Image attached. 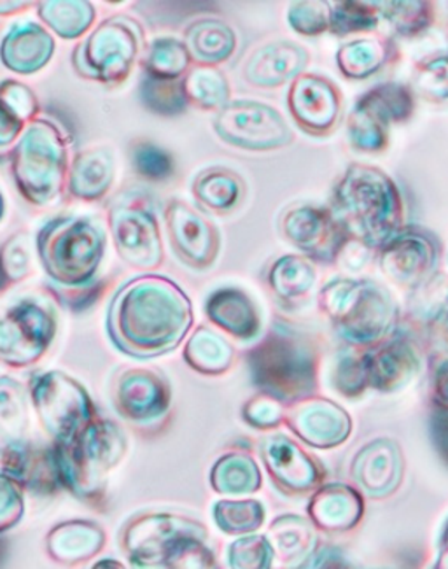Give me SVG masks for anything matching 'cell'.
<instances>
[{"instance_id":"1","label":"cell","mask_w":448,"mask_h":569,"mask_svg":"<svg viewBox=\"0 0 448 569\" xmlns=\"http://www.w3.org/2000/svg\"><path fill=\"white\" fill-rule=\"evenodd\" d=\"M193 327V303L181 286L157 273L132 277L116 289L106 331L128 358H160L173 351Z\"/></svg>"},{"instance_id":"2","label":"cell","mask_w":448,"mask_h":569,"mask_svg":"<svg viewBox=\"0 0 448 569\" xmlns=\"http://www.w3.org/2000/svg\"><path fill=\"white\" fill-rule=\"evenodd\" d=\"M333 214L349 239L382 249L404 228V197L389 173L352 163L335 186Z\"/></svg>"},{"instance_id":"3","label":"cell","mask_w":448,"mask_h":569,"mask_svg":"<svg viewBox=\"0 0 448 569\" xmlns=\"http://www.w3.org/2000/svg\"><path fill=\"white\" fill-rule=\"evenodd\" d=\"M63 491L84 503H102L109 480L128 455V437L118 422L99 416L66 443H51Z\"/></svg>"},{"instance_id":"4","label":"cell","mask_w":448,"mask_h":569,"mask_svg":"<svg viewBox=\"0 0 448 569\" xmlns=\"http://www.w3.org/2000/svg\"><path fill=\"white\" fill-rule=\"evenodd\" d=\"M108 251V233L90 216H58L39 228L36 252L57 288L82 291L96 282Z\"/></svg>"},{"instance_id":"5","label":"cell","mask_w":448,"mask_h":569,"mask_svg":"<svg viewBox=\"0 0 448 569\" xmlns=\"http://www.w3.org/2000/svg\"><path fill=\"white\" fill-rule=\"evenodd\" d=\"M69 137L50 118L27 124L11 149V178L21 199L46 207L62 197L69 173Z\"/></svg>"},{"instance_id":"6","label":"cell","mask_w":448,"mask_h":569,"mask_svg":"<svg viewBox=\"0 0 448 569\" xmlns=\"http://www.w3.org/2000/svg\"><path fill=\"white\" fill-rule=\"evenodd\" d=\"M319 307L338 333L352 343L384 339L399 318L391 291L370 279H333L321 289Z\"/></svg>"},{"instance_id":"7","label":"cell","mask_w":448,"mask_h":569,"mask_svg":"<svg viewBox=\"0 0 448 569\" xmlns=\"http://www.w3.org/2000/svg\"><path fill=\"white\" fill-rule=\"evenodd\" d=\"M145 48L140 21L130 14H112L78 42L70 62L84 81L118 88L132 76Z\"/></svg>"},{"instance_id":"8","label":"cell","mask_w":448,"mask_h":569,"mask_svg":"<svg viewBox=\"0 0 448 569\" xmlns=\"http://www.w3.org/2000/svg\"><path fill=\"white\" fill-rule=\"evenodd\" d=\"M27 389L33 412L51 443H66L100 416L88 389L66 371H33Z\"/></svg>"},{"instance_id":"9","label":"cell","mask_w":448,"mask_h":569,"mask_svg":"<svg viewBox=\"0 0 448 569\" xmlns=\"http://www.w3.org/2000/svg\"><path fill=\"white\" fill-rule=\"evenodd\" d=\"M108 227L116 252L136 270L160 269L165 261L160 221L148 194L125 190L108 206Z\"/></svg>"},{"instance_id":"10","label":"cell","mask_w":448,"mask_h":569,"mask_svg":"<svg viewBox=\"0 0 448 569\" xmlns=\"http://www.w3.org/2000/svg\"><path fill=\"white\" fill-rule=\"evenodd\" d=\"M58 333L53 301L26 297L0 312V363L14 370L38 365Z\"/></svg>"},{"instance_id":"11","label":"cell","mask_w":448,"mask_h":569,"mask_svg":"<svg viewBox=\"0 0 448 569\" xmlns=\"http://www.w3.org/2000/svg\"><path fill=\"white\" fill-rule=\"evenodd\" d=\"M416 111L410 87L384 83L356 102L347 120L350 146L361 153H382L389 146L391 124L407 123Z\"/></svg>"},{"instance_id":"12","label":"cell","mask_w":448,"mask_h":569,"mask_svg":"<svg viewBox=\"0 0 448 569\" xmlns=\"http://www.w3.org/2000/svg\"><path fill=\"white\" fill-rule=\"evenodd\" d=\"M215 132L233 148L273 151L292 144L295 133L276 108L256 100H233L215 118Z\"/></svg>"},{"instance_id":"13","label":"cell","mask_w":448,"mask_h":569,"mask_svg":"<svg viewBox=\"0 0 448 569\" xmlns=\"http://www.w3.org/2000/svg\"><path fill=\"white\" fill-rule=\"evenodd\" d=\"M251 367L259 386L279 395H298L313 382V358L309 346L292 335H268L251 352Z\"/></svg>"},{"instance_id":"14","label":"cell","mask_w":448,"mask_h":569,"mask_svg":"<svg viewBox=\"0 0 448 569\" xmlns=\"http://www.w3.org/2000/svg\"><path fill=\"white\" fill-rule=\"evenodd\" d=\"M280 231L305 258L322 263H335L350 240L333 211L313 203L288 209L280 219Z\"/></svg>"},{"instance_id":"15","label":"cell","mask_w":448,"mask_h":569,"mask_svg":"<svg viewBox=\"0 0 448 569\" xmlns=\"http://www.w3.org/2000/svg\"><path fill=\"white\" fill-rule=\"evenodd\" d=\"M165 227L176 257L193 270L215 267L221 249L216 224L185 200H170L163 209Z\"/></svg>"},{"instance_id":"16","label":"cell","mask_w":448,"mask_h":569,"mask_svg":"<svg viewBox=\"0 0 448 569\" xmlns=\"http://www.w3.org/2000/svg\"><path fill=\"white\" fill-rule=\"evenodd\" d=\"M112 409L132 425L157 421L170 407V385L155 368H123L112 377Z\"/></svg>"},{"instance_id":"17","label":"cell","mask_w":448,"mask_h":569,"mask_svg":"<svg viewBox=\"0 0 448 569\" xmlns=\"http://www.w3.org/2000/svg\"><path fill=\"white\" fill-rule=\"evenodd\" d=\"M286 102L295 123L310 136H329L340 123L344 99L337 84L322 76H298L289 84Z\"/></svg>"},{"instance_id":"18","label":"cell","mask_w":448,"mask_h":569,"mask_svg":"<svg viewBox=\"0 0 448 569\" xmlns=\"http://www.w3.org/2000/svg\"><path fill=\"white\" fill-rule=\"evenodd\" d=\"M181 520L163 513H140L125 522L120 547L133 568L148 569L163 565L169 553L181 543Z\"/></svg>"},{"instance_id":"19","label":"cell","mask_w":448,"mask_h":569,"mask_svg":"<svg viewBox=\"0 0 448 569\" xmlns=\"http://www.w3.org/2000/svg\"><path fill=\"white\" fill-rule=\"evenodd\" d=\"M438 264L435 240L417 230H401L380 249V269L389 281L417 289L431 279Z\"/></svg>"},{"instance_id":"20","label":"cell","mask_w":448,"mask_h":569,"mask_svg":"<svg viewBox=\"0 0 448 569\" xmlns=\"http://www.w3.org/2000/svg\"><path fill=\"white\" fill-rule=\"evenodd\" d=\"M0 473L13 479L26 495L51 496L63 491L51 443L39 446L29 440L0 446Z\"/></svg>"},{"instance_id":"21","label":"cell","mask_w":448,"mask_h":569,"mask_svg":"<svg viewBox=\"0 0 448 569\" xmlns=\"http://www.w3.org/2000/svg\"><path fill=\"white\" fill-rule=\"evenodd\" d=\"M108 545V532L91 519L62 520L46 532L44 550L51 561L67 568H78L93 561Z\"/></svg>"},{"instance_id":"22","label":"cell","mask_w":448,"mask_h":569,"mask_svg":"<svg viewBox=\"0 0 448 569\" xmlns=\"http://www.w3.org/2000/svg\"><path fill=\"white\" fill-rule=\"evenodd\" d=\"M57 41L53 33L36 21L9 27L0 41V63L18 76L38 74L51 62Z\"/></svg>"},{"instance_id":"23","label":"cell","mask_w":448,"mask_h":569,"mask_svg":"<svg viewBox=\"0 0 448 569\" xmlns=\"http://www.w3.org/2000/svg\"><path fill=\"white\" fill-rule=\"evenodd\" d=\"M309 60V51L297 42H268L247 60L243 79L256 88H279L303 74Z\"/></svg>"},{"instance_id":"24","label":"cell","mask_w":448,"mask_h":569,"mask_svg":"<svg viewBox=\"0 0 448 569\" xmlns=\"http://www.w3.org/2000/svg\"><path fill=\"white\" fill-rule=\"evenodd\" d=\"M116 179L115 151L106 146L82 149L70 158L66 193L79 202L96 203L108 197Z\"/></svg>"},{"instance_id":"25","label":"cell","mask_w":448,"mask_h":569,"mask_svg":"<svg viewBox=\"0 0 448 569\" xmlns=\"http://www.w3.org/2000/svg\"><path fill=\"white\" fill-rule=\"evenodd\" d=\"M206 313L216 327L240 340L255 339L261 330L256 301L239 288H219L207 297Z\"/></svg>"},{"instance_id":"26","label":"cell","mask_w":448,"mask_h":569,"mask_svg":"<svg viewBox=\"0 0 448 569\" xmlns=\"http://www.w3.org/2000/svg\"><path fill=\"white\" fill-rule=\"evenodd\" d=\"M182 42L191 62L200 67H218L237 50V33L218 18H202L185 30Z\"/></svg>"},{"instance_id":"27","label":"cell","mask_w":448,"mask_h":569,"mask_svg":"<svg viewBox=\"0 0 448 569\" xmlns=\"http://www.w3.org/2000/svg\"><path fill=\"white\" fill-rule=\"evenodd\" d=\"M246 191V182L239 173L221 166L203 169L191 184L195 200L219 216L233 212L242 203Z\"/></svg>"},{"instance_id":"28","label":"cell","mask_w":448,"mask_h":569,"mask_svg":"<svg viewBox=\"0 0 448 569\" xmlns=\"http://www.w3.org/2000/svg\"><path fill=\"white\" fill-rule=\"evenodd\" d=\"M39 20L63 41H76L96 26L97 8L90 0H42L36 2Z\"/></svg>"},{"instance_id":"29","label":"cell","mask_w":448,"mask_h":569,"mask_svg":"<svg viewBox=\"0 0 448 569\" xmlns=\"http://www.w3.org/2000/svg\"><path fill=\"white\" fill-rule=\"evenodd\" d=\"M395 54V44L389 39H354L338 48V69L347 79H368L386 69Z\"/></svg>"},{"instance_id":"30","label":"cell","mask_w":448,"mask_h":569,"mask_svg":"<svg viewBox=\"0 0 448 569\" xmlns=\"http://www.w3.org/2000/svg\"><path fill=\"white\" fill-rule=\"evenodd\" d=\"M29 389L14 377L0 376V446L29 441Z\"/></svg>"},{"instance_id":"31","label":"cell","mask_w":448,"mask_h":569,"mask_svg":"<svg viewBox=\"0 0 448 569\" xmlns=\"http://www.w3.org/2000/svg\"><path fill=\"white\" fill-rule=\"evenodd\" d=\"M267 281L279 300L297 303L312 293L317 282V270L309 258L286 254L273 261L268 270Z\"/></svg>"},{"instance_id":"32","label":"cell","mask_w":448,"mask_h":569,"mask_svg":"<svg viewBox=\"0 0 448 569\" xmlns=\"http://www.w3.org/2000/svg\"><path fill=\"white\" fill-rule=\"evenodd\" d=\"M186 99L193 108L202 111H221L231 102V88L225 72L218 67H200L190 69L182 79Z\"/></svg>"},{"instance_id":"33","label":"cell","mask_w":448,"mask_h":569,"mask_svg":"<svg viewBox=\"0 0 448 569\" xmlns=\"http://www.w3.org/2000/svg\"><path fill=\"white\" fill-rule=\"evenodd\" d=\"M191 63L185 42L176 38H157L146 46L142 72L151 78L179 81L190 72Z\"/></svg>"},{"instance_id":"34","label":"cell","mask_w":448,"mask_h":569,"mask_svg":"<svg viewBox=\"0 0 448 569\" xmlns=\"http://www.w3.org/2000/svg\"><path fill=\"white\" fill-rule=\"evenodd\" d=\"M233 347L207 327L197 328L186 343L185 359L195 370L202 373H221L230 367Z\"/></svg>"},{"instance_id":"35","label":"cell","mask_w":448,"mask_h":569,"mask_svg":"<svg viewBox=\"0 0 448 569\" xmlns=\"http://www.w3.org/2000/svg\"><path fill=\"white\" fill-rule=\"evenodd\" d=\"M140 103L151 114L163 116V118H176L185 114L190 108L186 99L182 79L170 81V79H157L142 72L139 84Z\"/></svg>"},{"instance_id":"36","label":"cell","mask_w":448,"mask_h":569,"mask_svg":"<svg viewBox=\"0 0 448 569\" xmlns=\"http://www.w3.org/2000/svg\"><path fill=\"white\" fill-rule=\"evenodd\" d=\"M375 6L401 38H416L431 29L435 21L432 2H375Z\"/></svg>"},{"instance_id":"37","label":"cell","mask_w":448,"mask_h":569,"mask_svg":"<svg viewBox=\"0 0 448 569\" xmlns=\"http://www.w3.org/2000/svg\"><path fill=\"white\" fill-rule=\"evenodd\" d=\"M411 93L432 106H448V53L417 63L411 74Z\"/></svg>"},{"instance_id":"38","label":"cell","mask_w":448,"mask_h":569,"mask_svg":"<svg viewBox=\"0 0 448 569\" xmlns=\"http://www.w3.org/2000/svg\"><path fill=\"white\" fill-rule=\"evenodd\" d=\"M414 367L416 356L410 347L405 342H392L371 356L368 371L377 380V385L389 386L405 379Z\"/></svg>"},{"instance_id":"39","label":"cell","mask_w":448,"mask_h":569,"mask_svg":"<svg viewBox=\"0 0 448 569\" xmlns=\"http://www.w3.org/2000/svg\"><path fill=\"white\" fill-rule=\"evenodd\" d=\"M329 30L337 36L371 32L379 27V11L375 2H329Z\"/></svg>"},{"instance_id":"40","label":"cell","mask_w":448,"mask_h":569,"mask_svg":"<svg viewBox=\"0 0 448 569\" xmlns=\"http://www.w3.org/2000/svg\"><path fill=\"white\" fill-rule=\"evenodd\" d=\"M133 172L149 182H165L176 172V161L167 149L149 141H137L130 153Z\"/></svg>"},{"instance_id":"41","label":"cell","mask_w":448,"mask_h":569,"mask_svg":"<svg viewBox=\"0 0 448 569\" xmlns=\"http://www.w3.org/2000/svg\"><path fill=\"white\" fill-rule=\"evenodd\" d=\"M27 231H17L0 243V267L9 288L26 281L32 272V251Z\"/></svg>"},{"instance_id":"42","label":"cell","mask_w":448,"mask_h":569,"mask_svg":"<svg viewBox=\"0 0 448 569\" xmlns=\"http://www.w3.org/2000/svg\"><path fill=\"white\" fill-rule=\"evenodd\" d=\"M0 103L9 112H13L23 124L32 123L41 114V102L36 91L18 79L9 78L0 81Z\"/></svg>"},{"instance_id":"43","label":"cell","mask_w":448,"mask_h":569,"mask_svg":"<svg viewBox=\"0 0 448 569\" xmlns=\"http://www.w3.org/2000/svg\"><path fill=\"white\" fill-rule=\"evenodd\" d=\"M329 20H331L329 2H292L289 6V27L300 36H307V38L321 36L329 30Z\"/></svg>"},{"instance_id":"44","label":"cell","mask_w":448,"mask_h":569,"mask_svg":"<svg viewBox=\"0 0 448 569\" xmlns=\"http://www.w3.org/2000/svg\"><path fill=\"white\" fill-rule=\"evenodd\" d=\"M26 512V491L8 475L0 473V537L18 528Z\"/></svg>"},{"instance_id":"45","label":"cell","mask_w":448,"mask_h":569,"mask_svg":"<svg viewBox=\"0 0 448 569\" xmlns=\"http://www.w3.org/2000/svg\"><path fill=\"white\" fill-rule=\"evenodd\" d=\"M27 124L21 123L13 112L0 103V149H8L17 144Z\"/></svg>"},{"instance_id":"46","label":"cell","mask_w":448,"mask_h":569,"mask_svg":"<svg viewBox=\"0 0 448 569\" xmlns=\"http://www.w3.org/2000/svg\"><path fill=\"white\" fill-rule=\"evenodd\" d=\"M32 6H36V2L29 0H0V18L26 13Z\"/></svg>"},{"instance_id":"47","label":"cell","mask_w":448,"mask_h":569,"mask_svg":"<svg viewBox=\"0 0 448 569\" xmlns=\"http://www.w3.org/2000/svg\"><path fill=\"white\" fill-rule=\"evenodd\" d=\"M90 569H128L123 562L118 561V559H112V557H103V559H99L96 565L91 566Z\"/></svg>"},{"instance_id":"48","label":"cell","mask_w":448,"mask_h":569,"mask_svg":"<svg viewBox=\"0 0 448 569\" xmlns=\"http://www.w3.org/2000/svg\"><path fill=\"white\" fill-rule=\"evenodd\" d=\"M436 322H438L441 333H444L448 339V297L445 298L444 306H441L440 312H438Z\"/></svg>"},{"instance_id":"49","label":"cell","mask_w":448,"mask_h":569,"mask_svg":"<svg viewBox=\"0 0 448 569\" xmlns=\"http://www.w3.org/2000/svg\"><path fill=\"white\" fill-rule=\"evenodd\" d=\"M4 214H6V200H4V194H2V191H0V221H2V219H4Z\"/></svg>"},{"instance_id":"50","label":"cell","mask_w":448,"mask_h":569,"mask_svg":"<svg viewBox=\"0 0 448 569\" xmlns=\"http://www.w3.org/2000/svg\"><path fill=\"white\" fill-rule=\"evenodd\" d=\"M9 289L8 282H6L4 272H2V267H0V293Z\"/></svg>"}]
</instances>
